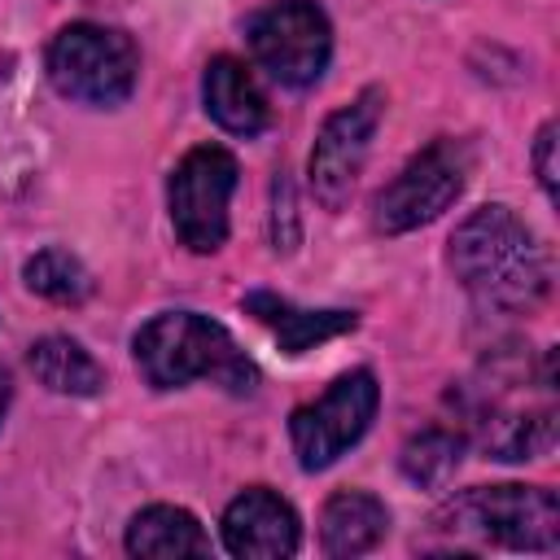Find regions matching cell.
I'll list each match as a JSON object with an SVG mask.
<instances>
[{
  "mask_svg": "<svg viewBox=\"0 0 560 560\" xmlns=\"http://www.w3.org/2000/svg\"><path fill=\"white\" fill-rule=\"evenodd\" d=\"M472 171V158L459 140L442 136L433 144H424L376 197V228L385 236H402L416 232L424 223H433L442 210L455 206V197L464 192Z\"/></svg>",
  "mask_w": 560,
  "mask_h": 560,
  "instance_id": "7",
  "label": "cell"
},
{
  "mask_svg": "<svg viewBox=\"0 0 560 560\" xmlns=\"http://www.w3.org/2000/svg\"><path fill=\"white\" fill-rule=\"evenodd\" d=\"M223 547L241 560H280L293 556L302 542L298 512L267 486L241 490L223 512Z\"/></svg>",
  "mask_w": 560,
  "mask_h": 560,
  "instance_id": "10",
  "label": "cell"
},
{
  "mask_svg": "<svg viewBox=\"0 0 560 560\" xmlns=\"http://www.w3.org/2000/svg\"><path fill=\"white\" fill-rule=\"evenodd\" d=\"M254 61L284 88H311L332 57V26L315 0H276L249 18Z\"/></svg>",
  "mask_w": 560,
  "mask_h": 560,
  "instance_id": "8",
  "label": "cell"
},
{
  "mask_svg": "<svg viewBox=\"0 0 560 560\" xmlns=\"http://www.w3.org/2000/svg\"><path fill=\"white\" fill-rule=\"evenodd\" d=\"M131 354L140 376L153 389H184L188 381H219L232 394H249L258 385V368L232 341V332L197 311H162L131 337Z\"/></svg>",
  "mask_w": 560,
  "mask_h": 560,
  "instance_id": "3",
  "label": "cell"
},
{
  "mask_svg": "<svg viewBox=\"0 0 560 560\" xmlns=\"http://www.w3.org/2000/svg\"><path fill=\"white\" fill-rule=\"evenodd\" d=\"M22 280L31 293L48 298V302H61V306H79L88 293H92V276L88 267L70 254V249H39L35 258H26L22 267Z\"/></svg>",
  "mask_w": 560,
  "mask_h": 560,
  "instance_id": "16",
  "label": "cell"
},
{
  "mask_svg": "<svg viewBox=\"0 0 560 560\" xmlns=\"http://www.w3.org/2000/svg\"><path fill=\"white\" fill-rule=\"evenodd\" d=\"M459 455H464V438L451 433V429H424L416 433L407 446H402V477L411 486H424V490H438L451 481V472L459 468Z\"/></svg>",
  "mask_w": 560,
  "mask_h": 560,
  "instance_id": "17",
  "label": "cell"
},
{
  "mask_svg": "<svg viewBox=\"0 0 560 560\" xmlns=\"http://www.w3.org/2000/svg\"><path fill=\"white\" fill-rule=\"evenodd\" d=\"M127 551L131 556H149V560H175V556H206L210 538L197 525V516L188 508L175 503H153L144 512L131 516L127 525Z\"/></svg>",
  "mask_w": 560,
  "mask_h": 560,
  "instance_id": "14",
  "label": "cell"
},
{
  "mask_svg": "<svg viewBox=\"0 0 560 560\" xmlns=\"http://www.w3.org/2000/svg\"><path fill=\"white\" fill-rule=\"evenodd\" d=\"M31 372L44 389L70 394V398H92L105 385L101 363L74 337H39L31 346Z\"/></svg>",
  "mask_w": 560,
  "mask_h": 560,
  "instance_id": "15",
  "label": "cell"
},
{
  "mask_svg": "<svg viewBox=\"0 0 560 560\" xmlns=\"http://www.w3.org/2000/svg\"><path fill=\"white\" fill-rule=\"evenodd\" d=\"M245 311L262 328H271V337L280 341L284 354H302V350H311V346H319L328 337H341V332H350L359 324L354 311H306V306H293L289 298H276L267 289L245 293Z\"/></svg>",
  "mask_w": 560,
  "mask_h": 560,
  "instance_id": "12",
  "label": "cell"
},
{
  "mask_svg": "<svg viewBox=\"0 0 560 560\" xmlns=\"http://www.w3.org/2000/svg\"><path fill=\"white\" fill-rule=\"evenodd\" d=\"M140 52L131 35L101 22H70L48 44V79L66 101L114 109L131 96Z\"/></svg>",
  "mask_w": 560,
  "mask_h": 560,
  "instance_id": "4",
  "label": "cell"
},
{
  "mask_svg": "<svg viewBox=\"0 0 560 560\" xmlns=\"http://www.w3.org/2000/svg\"><path fill=\"white\" fill-rule=\"evenodd\" d=\"M389 529V508L368 490H337L319 512V547L324 556H363Z\"/></svg>",
  "mask_w": 560,
  "mask_h": 560,
  "instance_id": "13",
  "label": "cell"
},
{
  "mask_svg": "<svg viewBox=\"0 0 560 560\" xmlns=\"http://www.w3.org/2000/svg\"><path fill=\"white\" fill-rule=\"evenodd\" d=\"M201 101H206V114L232 131V136H258L271 118L267 109V96L258 92L254 74L236 61V57H214L201 74Z\"/></svg>",
  "mask_w": 560,
  "mask_h": 560,
  "instance_id": "11",
  "label": "cell"
},
{
  "mask_svg": "<svg viewBox=\"0 0 560 560\" xmlns=\"http://www.w3.org/2000/svg\"><path fill=\"white\" fill-rule=\"evenodd\" d=\"M9 398H13V381H9V372L0 368V420H4V411H9Z\"/></svg>",
  "mask_w": 560,
  "mask_h": 560,
  "instance_id": "19",
  "label": "cell"
},
{
  "mask_svg": "<svg viewBox=\"0 0 560 560\" xmlns=\"http://www.w3.org/2000/svg\"><path fill=\"white\" fill-rule=\"evenodd\" d=\"M534 166H538L542 192L556 201V122H542V131L534 140Z\"/></svg>",
  "mask_w": 560,
  "mask_h": 560,
  "instance_id": "18",
  "label": "cell"
},
{
  "mask_svg": "<svg viewBox=\"0 0 560 560\" xmlns=\"http://www.w3.org/2000/svg\"><path fill=\"white\" fill-rule=\"evenodd\" d=\"M376 402H381L376 376L368 368H354V372L337 376L315 402L298 407L289 416V442H293L302 472H319V468L337 464L368 433Z\"/></svg>",
  "mask_w": 560,
  "mask_h": 560,
  "instance_id": "6",
  "label": "cell"
},
{
  "mask_svg": "<svg viewBox=\"0 0 560 560\" xmlns=\"http://www.w3.org/2000/svg\"><path fill=\"white\" fill-rule=\"evenodd\" d=\"M455 280L494 311H529L551 289V254L508 206L472 210L451 236Z\"/></svg>",
  "mask_w": 560,
  "mask_h": 560,
  "instance_id": "1",
  "label": "cell"
},
{
  "mask_svg": "<svg viewBox=\"0 0 560 560\" xmlns=\"http://www.w3.org/2000/svg\"><path fill=\"white\" fill-rule=\"evenodd\" d=\"M424 551H556L560 503L547 486H472L446 499L429 521Z\"/></svg>",
  "mask_w": 560,
  "mask_h": 560,
  "instance_id": "2",
  "label": "cell"
},
{
  "mask_svg": "<svg viewBox=\"0 0 560 560\" xmlns=\"http://www.w3.org/2000/svg\"><path fill=\"white\" fill-rule=\"evenodd\" d=\"M236 158L223 144L188 149L166 184L171 228L192 254H214L228 241V201L236 192Z\"/></svg>",
  "mask_w": 560,
  "mask_h": 560,
  "instance_id": "5",
  "label": "cell"
},
{
  "mask_svg": "<svg viewBox=\"0 0 560 560\" xmlns=\"http://www.w3.org/2000/svg\"><path fill=\"white\" fill-rule=\"evenodd\" d=\"M381 114H385V92L363 88L350 105H341L324 118V127L315 136V149H311V192L324 210H341L350 201Z\"/></svg>",
  "mask_w": 560,
  "mask_h": 560,
  "instance_id": "9",
  "label": "cell"
}]
</instances>
